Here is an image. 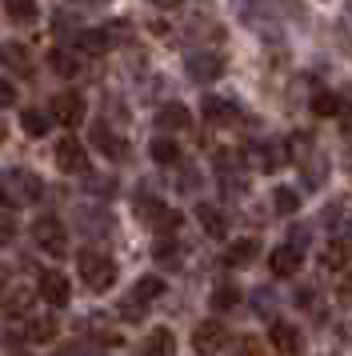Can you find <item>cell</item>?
I'll return each mask as SVG.
<instances>
[{
    "label": "cell",
    "instance_id": "obj_1",
    "mask_svg": "<svg viewBox=\"0 0 352 356\" xmlns=\"http://www.w3.org/2000/svg\"><path fill=\"white\" fill-rule=\"evenodd\" d=\"M45 196V180L29 172V168H8V172H0V204H8V209H29Z\"/></svg>",
    "mask_w": 352,
    "mask_h": 356
},
{
    "label": "cell",
    "instance_id": "obj_2",
    "mask_svg": "<svg viewBox=\"0 0 352 356\" xmlns=\"http://www.w3.org/2000/svg\"><path fill=\"white\" fill-rule=\"evenodd\" d=\"M77 273H80V284H84V289L109 292L112 284H116V260L104 257V252H80Z\"/></svg>",
    "mask_w": 352,
    "mask_h": 356
},
{
    "label": "cell",
    "instance_id": "obj_3",
    "mask_svg": "<svg viewBox=\"0 0 352 356\" xmlns=\"http://www.w3.org/2000/svg\"><path fill=\"white\" fill-rule=\"evenodd\" d=\"M32 241H36V248L48 252V257H68V232H64V225L56 216H40V220L32 225Z\"/></svg>",
    "mask_w": 352,
    "mask_h": 356
},
{
    "label": "cell",
    "instance_id": "obj_4",
    "mask_svg": "<svg viewBox=\"0 0 352 356\" xmlns=\"http://www.w3.org/2000/svg\"><path fill=\"white\" fill-rule=\"evenodd\" d=\"M84 113H88V104H84L80 92H56L52 104H48V120H56L64 129H77L80 120H84Z\"/></svg>",
    "mask_w": 352,
    "mask_h": 356
},
{
    "label": "cell",
    "instance_id": "obj_5",
    "mask_svg": "<svg viewBox=\"0 0 352 356\" xmlns=\"http://www.w3.org/2000/svg\"><path fill=\"white\" fill-rule=\"evenodd\" d=\"M192 348H196V356H216L228 348V328H224L221 321H205L196 324V332H192Z\"/></svg>",
    "mask_w": 352,
    "mask_h": 356
},
{
    "label": "cell",
    "instance_id": "obj_6",
    "mask_svg": "<svg viewBox=\"0 0 352 356\" xmlns=\"http://www.w3.org/2000/svg\"><path fill=\"white\" fill-rule=\"evenodd\" d=\"M56 168H61V172H77V177L88 172V152H84V145H80L72 132L56 140Z\"/></svg>",
    "mask_w": 352,
    "mask_h": 356
},
{
    "label": "cell",
    "instance_id": "obj_7",
    "mask_svg": "<svg viewBox=\"0 0 352 356\" xmlns=\"http://www.w3.org/2000/svg\"><path fill=\"white\" fill-rule=\"evenodd\" d=\"M36 284H40L36 292H40V296H45L52 308H64V305H68V296H72V289H68V276L56 273V268L40 273V280H36Z\"/></svg>",
    "mask_w": 352,
    "mask_h": 356
},
{
    "label": "cell",
    "instance_id": "obj_8",
    "mask_svg": "<svg viewBox=\"0 0 352 356\" xmlns=\"http://www.w3.org/2000/svg\"><path fill=\"white\" fill-rule=\"evenodd\" d=\"M269 344L276 348V353L296 356V353L304 348V337H301V328H296V324H288V321H272V328H269Z\"/></svg>",
    "mask_w": 352,
    "mask_h": 356
},
{
    "label": "cell",
    "instance_id": "obj_9",
    "mask_svg": "<svg viewBox=\"0 0 352 356\" xmlns=\"http://www.w3.org/2000/svg\"><path fill=\"white\" fill-rule=\"evenodd\" d=\"M93 145L100 148L104 156H112V161H125V156H128V140L112 129V124H104V120L93 124Z\"/></svg>",
    "mask_w": 352,
    "mask_h": 356
},
{
    "label": "cell",
    "instance_id": "obj_10",
    "mask_svg": "<svg viewBox=\"0 0 352 356\" xmlns=\"http://www.w3.org/2000/svg\"><path fill=\"white\" fill-rule=\"evenodd\" d=\"M32 300H36L32 284H8V292L0 296V308H4V316H29Z\"/></svg>",
    "mask_w": 352,
    "mask_h": 356
},
{
    "label": "cell",
    "instance_id": "obj_11",
    "mask_svg": "<svg viewBox=\"0 0 352 356\" xmlns=\"http://www.w3.org/2000/svg\"><path fill=\"white\" fill-rule=\"evenodd\" d=\"M253 164L260 172H276V168H285L288 156H285V145L280 140H264V145H253Z\"/></svg>",
    "mask_w": 352,
    "mask_h": 356
},
{
    "label": "cell",
    "instance_id": "obj_12",
    "mask_svg": "<svg viewBox=\"0 0 352 356\" xmlns=\"http://www.w3.org/2000/svg\"><path fill=\"white\" fill-rule=\"evenodd\" d=\"M301 264H304V257L296 244H280V248H272V257H269V268L276 276H296Z\"/></svg>",
    "mask_w": 352,
    "mask_h": 356
},
{
    "label": "cell",
    "instance_id": "obj_13",
    "mask_svg": "<svg viewBox=\"0 0 352 356\" xmlns=\"http://www.w3.org/2000/svg\"><path fill=\"white\" fill-rule=\"evenodd\" d=\"M224 72V60L212 56V52H192L189 56V76L192 81H216Z\"/></svg>",
    "mask_w": 352,
    "mask_h": 356
},
{
    "label": "cell",
    "instance_id": "obj_14",
    "mask_svg": "<svg viewBox=\"0 0 352 356\" xmlns=\"http://www.w3.org/2000/svg\"><path fill=\"white\" fill-rule=\"evenodd\" d=\"M256 257H260V244H256L253 236H244V241H232V244H228L224 264H228V268H248V264H256Z\"/></svg>",
    "mask_w": 352,
    "mask_h": 356
},
{
    "label": "cell",
    "instance_id": "obj_15",
    "mask_svg": "<svg viewBox=\"0 0 352 356\" xmlns=\"http://www.w3.org/2000/svg\"><path fill=\"white\" fill-rule=\"evenodd\" d=\"M0 65L20 72V76H29L32 65H29V49L24 44H16V40H0Z\"/></svg>",
    "mask_w": 352,
    "mask_h": 356
},
{
    "label": "cell",
    "instance_id": "obj_16",
    "mask_svg": "<svg viewBox=\"0 0 352 356\" xmlns=\"http://www.w3.org/2000/svg\"><path fill=\"white\" fill-rule=\"evenodd\" d=\"M141 356H176V337L168 328H152L141 344Z\"/></svg>",
    "mask_w": 352,
    "mask_h": 356
},
{
    "label": "cell",
    "instance_id": "obj_17",
    "mask_svg": "<svg viewBox=\"0 0 352 356\" xmlns=\"http://www.w3.org/2000/svg\"><path fill=\"white\" fill-rule=\"evenodd\" d=\"M157 124L164 132H180V129H189V124H192V113L184 108V104H176V100H173V104H164V108L157 113Z\"/></svg>",
    "mask_w": 352,
    "mask_h": 356
},
{
    "label": "cell",
    "instance_id": "obj_18",
    "mask_svg": "<svg viewBox=\"0 0 352 356\" xmlns=\"http://www.w3.org/2000/svg\"><path fill=\"white\" fill-rule=\"evenodd\" d=\"M349 260H352V241H344V236L340 241H328V248L320 252V264L324 268H344Z\"/></svg>",
    "mask_w": 352,
    "mask_h": 356
},
{
    "label": "cell",
    "instance_id": "obj_19",
    "mask_svg": "<svg viewBox=\"0 0 352 356\" xmlns=\"http://www.w3.org/2000/svg\"><path fill=\"white\" fill-rule=\"evenodd\" d=\"M200 113H205V120L221 124V120H232L237 116V104L232 100H221V97H205L200 100Z\"/></svg>",
    "mask_w": 352,
    "mask_h": 356
},
{
    "label": "cell",
    "instance_id": "obj_20",
    "mask_svg": "<svg viewBox=\"0 0 352 356\" xmlns=\"http://www.w3.org/2000/svg\"><path fill=\"white\" fill-rule=\"evenodd\" d=\"M196 220H200V225H205V232H208V236H216V241L228 232V225H224V212L216 209V204H200V209H196Z\"/></svg>",
    "mask_w": 352,
    "mask_h": 356
},
{
    "label": "cell",
    "instance_id": "obj_21",
    "mask_svg": "<svg viewBox=\"0 0 352 356\" xmlns=\"http://www.w3.org/2000/svg\"><path fill=\"white\" fill-rule=\"evenodd\" d=\"M148 152H152V161H157V164H168V168L180 164V145L168 140V136H157V140L148 145Z\"/></svg>",
    "mask_w": 352,
    "mask_h": 356
},
{
    "label": "cell",
    "instance_id": "obj_22",
    "mask_svg": "<svg viewBox=\"0 0 352 356\" xmlns=\"http://www.w3.org/2000/svg\"><path fill=\"white\" fill-rule=\"evenodd\" d=\"M77 49L88 52V56H100V52L109 49V40H104L100 29H80V33H77Z\"/></svg>",
    "mask_w": 352,
    "mask_h": 356
},
{
    "label": "cell",
    "instance_id": "obj_23",
    "mask_svg": "<svg viewBox=\"0 0 352 356\" xmlns=\"http://www.w3.org/2000/svg\"><path fill=\"white\" fill-rule=\"evenodd\" d=\"M56 337V321L52 316H29V340L32 344H48Z\"/></svg>",
    "mask_w": 352,
    "mask_h": 356
},
{
    "label": "cell",
    "instance_id": "obj_24",
    "mask_svg": "<svg viewBox=\"0 0 352 356\" xmlns=\"http://www.w3.org/2000/svg\"><path fill=\"white\" fill-rule=\"evenodd\" d=\"M157 296H164V280H160V276H141L136 289H132V300L148 305V300H157Z\"/></svg>",
    "mask_w": 352,
    "mask_h": 356
},
{
    "label": "cell",
    "instance_id": "obj_25",
    "mask_svg": "<svg viewBox=\"0 0 352 356\" xmlns=\"http://www.w3.org/2000/svg\"><path fill=\"white\" fill-rule=\"evenodd\" d=\"M48 65H52V72H61V76H77L80 72V60L72 56V52H64V49L48 52Z\"/></svg>",
    "mask_w": 352,
    "mask_h": 356
},
{
    "label": "cell",
    "instance_id": "obj_26",
    "mask_svg": "<svg viewBox=\"0 0 352 356\" xmlns=\"http://www.w3.org/2000/svg\"><path fill=\"white\" fill-rule=\"evenodd\" d=\"M344 216H349V209H344V204H333V209H324V216H320V220H324V228L333 232L336 241L349 232V220H344Z\"/></svg>",
    "mask_w": 352,
    "mask_h": 356
},
{
    "label": "cell",
    "instance_id": "obj_27",
    "mask_svg": "<svg viewBox=\"0 0 352 356\" xmlns=\"http://www.w3.org/2000/svg\"><path fill=\"white\" fill-rule=\"evenodd\" d=\"M336 108H340V92H328V88H320V92H312V113L324 120V116H336Z\"/></svg>",
    "mask_w": 352,
    "mask_h": 356
},
{
    "label": "cell",
    "instance_id": "obj_28",
    "mask_svg": "<svg viewBox=\"0 0 352 356\" xmlns=\"http://www.w3.org/2000/svg\"><path fill=\"white\" fill-rule=\"evenodd\" d=\"M237 305H240L237 284H216V289H212V308H216V312H228V308H237Z\"/></svg>",
    "mask_w": 352,
    "mask_h": 356
},
{
    "label": "cell",
    "instance_id": "obj_29",
    "mask_svg": "<svg viewBox=\"0 0 352 356\" xmlns=\"http://www.w3.org/2000/svg\"><path fill=\"white\" fill-rule=\"evenodd\" d=\"M4 13L20 24H32L36 20V0H4Z\"/></svg>",
    "mask_w": 352,
    "mask_h": 356
},
{
    "label": "cell",
    "instance_id": "obj_30",
    "mask_svg": "<svg viewBox=\"0 0 352 356\" xmlns=\"http://www.w3.org/2000/svg\"><path fill=\"white\" fill-rule=\"evenodd\" d=\"M20 124H24L29 136H45L48 132V113H40V108H24V113H20Z\"/></svg>",
    "mask_w": 352,
    "mask_h": 356
},
{
    "label": "cell",
    "instance_id": "obj_31",
    "mask_svg": "<svg viewBox=\"0 0 352 356\" xmlns=\"http://www.w3.org/2000/svg\"><path fill=\"white\" fill-rule=\"evenodd\" d=\"M301 209V196H296V188H276V212H296Z\"/></svg>",
    "mask_w": 352,
    "mask_h": 356
},
{
    "label": "cell",
    "instance_id": "obj_32",
    "mask_svg": "<svg viewBox=\"0 0 352 356\" xmlns=\"http://www.w3.org/2000/svg\"><path fill=\"white\" fill-rule=\"evenodd\" d=\"M152 228H157V232H176V228H180V212L160 209V212H157V220H152Z\"/></svg>",
    "mask_w": 352,
    "mask_h": 356
},
{
    "label": "cell",
    "instance_id": "obj_33",
    "mask_svg": "<svg viewBox=\"0 0 352 356\" xmlns=\"http://www.w3.org/2000/svg\"><path fill=\"white\" fill-rule=\"evenodd\" d=\"M100 33H104V40H109V44H125L128 36H132V33H128V24H125V20H112V24H104Z\"/></svg>",
    "mask_w": 352,
    "mask_h": 356
},
{
    "label": "cell",
    "instance_id": "obj_34",
    "mask_svg": "<svg viewBox=\"0 0 352 356\" xmlns=\"http://www.w3.org/2000/svg\"><path fill=\"white\" fill-rule=\"evenodd\" d=\"M176 252H180V248H176L173 241H164V236H160V241H157V248H152V257H157L160 264H176V260H180Z\"/></svg>",
    "mask_w": 352,
    "mask_h": 356
},
{
    "label": "cell",
    "instance_id": "obj_35",
    "mask_svg": "<svg viewBox=\"0 0 352 356\" xmlns=\"http://www.w3.org/2000/svg\"><path fill=\"white\" fill-rule=\"evenodd\" d=\"M336 116H340L344 132L352 136V88H344V92H340V108H336Z\"/></svg>",
    "mask_w": 352,
    "mask_h": 356
},
{
    "label": "cell",
    "instance_id": "obj_36",
    "mask_svg": "<svg viewBox=\"0 0 352 356\" xmlns=\"http://www.w3.org/2000/svg\"><path fill=\"white\" fill-rule=\"evenodd\" d=\"M16 236V220H13V212H0V244H8Z\"/></svg>",
    "mask_w": 352,
    "mask_h": 356
},
{
    "label": "cell",
    "instance_id": "obj_37",
    "mask_svg": "<svg viewBox=\"0 0 352 356\" xmlns=\"http://www.w3.org/2000/svg\"><path fill=\"white\" fill-rule=\"evenodd\" d=\"M237 356H269V348H264L260 340H244V344H240V353H237Z\"/></svg>",
    "mask_w": 352,
    "mask_h": 356
},
{
    "label": "cell",
    "instance_id": "obj_38",
    "mask_svg": "<svg viewBox=\"0 0 352 356\" xmlns=\"http://www.w3.org/2000/svg\"><path fill=\"white\" fill-rule=\"evenodd\" d=\"M336 296H340V300H344V305L352 308V273L344 276V280H340V289H336Z\"/></svg>",
    "mask_w": 352,
    "mask_h": 356
},
{
    "label": "cell",
    "instance_id": "obj_39",
    "mask_svg": "<svg viewBox=\"0 0 352 356\" xmlns=\"http://www.w3.org/2000/svg\"><path fill=\"white\" fill-rule=\"evenodd\" d=\"M16 100V88L8 81H0V108H4V104H13Z\"/></svg>",
    "mask_w": 352,
    "mask_h": 356
},
{
    "label": "cell",
    "instance_id": "obj_40",
    "mask_svg": "<svg viewBox=\"0 0 352 356\" xmlns=\"http://www.w3.org/2000/svg\"><path fill=\"white\" fill-rule=\"evenodd\" d=\"M61 356H96V353H93V348H64Z\"/></svg>",
    "mask_w": 352,
    "mask_h": 356
},
{
    "label": "cell",
    "instance_id": "obj_41",
    "mask_svg": "<svg viewBox=\"0 0 352 356\" xmlns=\"http://www.w3.org/2000/svg\"><path fill=\"white\" fill-rule=\"evenodd\" d=\"M157 8H180V0H152Z\"/></svg>",
    "mask_w": 352,
    "mask_h": 356
},
{
    "label": "cell",
    "instance_id": "obj_42",
    "mask_svg": "<svg viewBox=\"0 0 352 356\" xmlns=\"http://www.w3.org/2000/svg\"><path fill=\"white\" fill-rule=\"evenodd\" d=\"M8 289V268H4V264H0V292Z\"/></svg>",
    "mask_w": 352,
    "mask_h": 356
},
{
    "label": "cell",
    "instance_id": "obj_43",
    "mask_svg": "<svg viewBox=\"0 0 352 356\" xmlns=\"http://www.w3.org/2000/svg\"><path fill=\"white\" fill-rule=\"evenodd\" d=\"M4 132H8V129H4V124H0V140H4Z\"/></svg>",
    "mask_w": 352,
    "mask_h": 356
}]
</instances>
